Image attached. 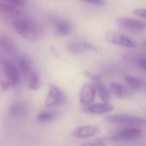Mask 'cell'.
Listing matches in <instances>:
<instances>
[{
  "label": "cell",
  "mask_w": 146,
  "mask_h": 146,
  "mask_svg": "<svg viewBox=\"0 0 146 146\" xmlns=\"http://www.w3.org/2000/svg\"><path fill=\"white\" fill-rule=\"evenodd\" d=\"M114 110L113 105L109 103H98L95 104H90L86 108V110L90 114L93 115H102L108 112H110Z\"/></svg>",
  "instance_id": "cell-11"
},
{
  "label": "cell",
  "mask_w": 146,
  "mask_h": 146,
  "mask_svg": "<svg viewBox=\"0 0 146 146\" xmlns=\"http://www.w3.org/2000/svg\"><path fill=\"white\" fill-rule=\"evenodd\" d=\"M67 49L68 50L69 52L74 54H82L87 50H96L95 47L92 46L88 42L84 40H78V39L70 41L67 45Z\"/></svg>",
  "instance_id": "cell-8"
},
{
  "label": "cell",
  "mask_w": 146,
  "mask_h": 146,
  "mask_svg": "<svg viewBox=\"0 0 146 146\" xmlns=\"http://www.w3.org/2000/svg\"><path fill=\"white\" fill-rule=\"evenodd\" d=\"M0 10L10 15H18L20 14V10L17 7L9 4L7 3H0Z\"/></svg>",
  "instance_id": "cell-21"
},
{
  "label": "cell",
  "mask_w": 146,
  "mask_h": 146,
  "mask_svg": "<svg viewBox=\"0 0 146 146\" xmlns=\"http://www.w3.org/2000/svg\"><path fill=\"white\" fill-rule=\"evenodd\" d=\"M93 81H94V86H95V89H96V92L98 93L100 98L104 101L105 103H107L110 98V92L107 91L106 87L104 86V84L101 82L99 77L96 76V77H93L92 78Z\"/></svg>",
  "instance_id": "cell-12"
},
{
  "label": "cell",
  "mask_w": 146,
  "mask_h": 146,
  "mask_svg": "<svg viewBox=\"0 0 146 146\" xmlns=\"http://www.w3.org/2000/svg\"><path fill=\"white\" fill-rule=\"evenodd\" d=\"M4 3L11 4L15 7H23L27 4V0H3Z\"/></svg>",
  "instance_id": "cell-22"
},
{
  "label": "cell",
  "mask_w": 146,
  "mask_h": 146,
  "mask_svg": "<svg viewBox=\"0 0 146 146\" xmlns=\"http://www.w3.org/2000/svg\"><path fill=\"white\" fill-rule=\"evenodd\" d=\"M133 13H134V15H138V16H139L141 18H144V19L145 18L146 10L145 9H140V8L135 9L133 10Z\"/></svg>",
  "instance_id": "cell-25"
},
{
  "label": "cell",
  "mask_w": 146,
  "mask_h": 146,
  "mask_svg": "<svg viewBox=\"0 0 146 146\" xmlns=\"http://www.w3.org/2000/svg\"><path fill=\"white\" fill-rule=\"evenodd\" d=\"M99 129L95 126H81L77 127L73 132V136L79 139H88L96 135Z\"/></svg>",
  "instance_id": "cell-10"
},
{
  "label": "cell",
  "mask_w": 146,
  "mask_h": 146,
  "mask_svg": "<svg viewBox=\"0 0 146 146\" xmlns=\"http://www.w3.org/2000/svg\"><path fill=\"white\" fill-rule=\"evenodd\" d=\"M115 25L120 28L133 33L142 32L145 28V24L143 21L131 17H120L116 20Z\"/></svg>",
  "instance_id": "cell-3"
},
{
  "label": "cell",
  "mask_w": 146,
  "mask_h": 146,
  "mask_svg": "<svg viewBox=\"0 0 146 146\" xmlns=\"http://www.w3.org/2000/svg\"><path fill=\"white\" fill-rule=\"evenodd\" d=\"M0 46L5 51H8V52H12L15 50V46L14 43L9 38L2 35H0Z\"/></svg>",
  "instance_id": "cell-20"
},
{
  "label": "cell",
  "mask_w": 146,
  "mask_h": 146,
  "mask_svg": "<svg viewBox=\"0 0 146 146\" xmlns=\"http://www.w3.org/2000/svg\"><path fill=\"white\" fill-rule=\"evenodd\" d=\"M125 80L134 90H141L145 86L144 81L137 77H134V76L127 75L125 77Z\"/></svg>",
  "instance_id": "cell-18"
},
{
  "label": "cell",
  "mask_w": 146,
  "mask_h": 146,
  "mask_svg": "<svg viewBox=\"0 0 146 146\" xmlns=\"http://www.w3.org/2000/svg\"><path fill=\"white\" fill-rule=\"evenodd\" d=\"M27 110L28 109L27 105L21 104V103H17L10 106L9 110V113L11 116L18 118V117H22L26 115L27 114Z\"/></svg>",
  "instance_id": "cell-13"
},
{
  "label": "cell",
  "mask_w": 146,
  "mask_h": 146,
  "mask_svg": "<svg viewBox=\"0 0 146 146\" xmlns=\"http://www.w3.org/2000/svg\"><path fill=\"white\" fill-rule=\"evenodd\" d=\"M71 31V25L69 21L66 20L60 21L56 23L55 27V33L60 36H67Z\"/></svg>",
  "instance_id": "cell-15"
},
{
  "label": "cell",
  "mask_w": 146,
  "mask_h": 146,
  "mask_svg": "<svg viewBox=\"0 0 146 146\" xmlns=\"http://www.w3.org/2000/svg\"><path fill=\"white\" fill-rule=\"evenodd\" d=\"M59 117V114L57 111H44L38 115L37 121L38 122H49Z\"/></svg>",
  "instance_id": "cell-17"
},
{
  "label": "cell",
  "mask_w": 146,
  "mask_h": 146,
  "mask_svg": "<svg viewBox=\"0 0 146 146\" xmlns=\"http://www.w3.org/2000/svg\"><path fill=\"white\" fill-rule=\"evenodd\" d=\"M110 92L116 98H125L128 93L127 88L118 83H111L110 86Z\"/></svg>",
  "instance_id": "cell-16"
},
{
  "label": "cell",
  "mask_w": 146,
  "mask_h": 146,
  "mask_svg": "<svg viewBox=\"0 0 146 146\" xmlns=\"http://www.w3.org/2000/svg\"><path fill=\"white\" fill-rule=\"evenodd\" d=\"M65 101L64 93L56 86H51L49 89L48 94L45 99V105L47 106H56L63 104Z\"/></svg>",
  "instance_id": "cell-5"
},
{
  "label": "cell",
  "mask_w": 146,
  "mask_h": 146,
  "mask_svg": "<svg viewBox=\"0 0 146 146\" xmlns=\"http://www.w3.org/2000/svg\"><path fill=\"white\" fill-rule=\"evenodd\" d=\"M41 86V80L37 72H33L29 75V87L32 90H38Z\"/></svg>",
  "instance_id": "cell-19"
},
{
  "label": "cell",
  "mask_w": 146,
  "mask_h": 146,
  "mask_svg": "<svg viewBox=\"0 0 146 146\" xmlns=\"http://www.w3.org/2000/svg\"><path fill=\"white\" fill-rule=\"evenodd\" d=\"M97 92L93 84H86L82 86L80 92V104L86 106L92 104L96 97Z\"/></svg>",
  "instance_id": "cell-7"
},
{
  "label": "cell",
  "mask_w": 146,
  "mask_h": 146,
  "mask_svg": "<svg viewBox=\"0 0 146 146\" xmlns=\"http://www.w3.org/2000/svg\"><path fill=\"white\" fill-rule=\"evenodd\" d=\"M142 136V131L138 128H126L117 132L114 135L115 140H134Z\"/></svg>",
  "instance_id": "cell-9"
},
{
  "label": "cell",
  "mask_w": 146,
  "mask_h": 146,
  "mask_svg": "<svg viewBox=\"0 0 146 146\" xmlns=\"http://www.w3.org/2000/svg\"><path fill=\"white\" fill-rule=\"evenodd\" d=\"M80 146H106V145L102 140H97V141L85 143V144H83L82 145Z\"/></svg>",
  "instance_id": "cell-23"
},
{
  "label": "cell",
  "mask_w": 146,
  "mask_h": 146,
  "mask_svg": "<svg viewBox=\"0 0 146 146\" xmlns=\"http://www.w3.org/2000/svg\"><path fill=\"white\" fill-rule=\"evenodd\" d=\"M18 64L21 71L26 74V75H30L33 71V62L32 61L25 56H22L19 58L18 60Z\"/></svg>",
  "instance_id": "cell-14"
},
{
  "label": "cell",
  "mask_w": 146,
  "mask_h": 146,
  "mask_svg": "<svg viewBox=\"0 0 146 146\" xmlns=\"http://www.w3.org/2000/svg\"><path fill=\"white\" fill-rule=\"evenodd\" d=\"M0 62L2 65V68L3 69V72L5 74V76L8 80V84L9 86H15L18 83L20 80V74L16 67L9 61L1 58Z\"/></svg>",
  "instance_id": "cell-4"
},
{
  "label": "cell",
  "mask_w": 146,
  "mask_h": 146,
  "mask_svg": "<svg viewBox=\"0 0 146 146\" xmlns=\"http://www.w3.org/2000/svg\"><path fill=\"white\" fill-rule=\"evenodd\" d=\"M12 27L19 35L29 41L39 39L43 34V30L40 25L30 19H16L12 22Z\"/></svg>",
  "instance_id": "cell-1"
},
{
  "label": "cell",
  "mask_w": 146,
  "mask_h": 146,
  "mask_svg": "<svg viewBox=\"0 0 146 146\" xmlns=\"http://www.w3.org/2000/svg\"><path fill=\"white\" fill-rule=\"evenodd\" d=\"M137 64L139 66V68H141L142 70L145 71L146 70V60L145 57H140L138 59L137 61Z\"/></svg>",
  "instance_id": "cell-26"
},
{
  "label": "cell",
  "mask_w": 146,
  "mask_h": 146,
  "mask_svg": "<svg viewBox=\"0 0 146 146\" xmlns=\"http://www.w3.org/2000/svg\"><path fill=\"white\" fill-rule=\"evenodd\" d=\"M82 2H86L90 4H94V5H104L106 3L105 0H80Z\"/></svg>",
  "instance_id": "cell-24"
},
{
  "label": "cell",
  "mask_w": 146,
  "mask_h": 146,
  "mask_svg": "<svg viewBox=\"0 0 146 146\" xmlns=\"http://www.w3.org/2000/svg\"><path fill=\"white\" fill-rule=\"evenodd\" d=\"M107 121L114 124L128 126V127H139L145 124L144 119L130 115H125V114L110 115L107 117Z\"/></svg>",
  "instance_id": "cell-2"
},
{
  "label": "cell",
  "mask_w": 146,
  "mask_h": 146,
  "mask_svg": "<svg viewBox=\"0 0 146 146\" xmlns=\"http://www.w3.org/2000/svg\"><path fill=\"white\" fill-rule=\"evenodd\" d=\"M106 38L108 41H110L112 44L121 45L123 47H127V48H134L137 46V44L129 37L121 34V33H109L106 36Z\"/></svg>",
  "instance_id": "cell-6"
}]
</instances>
